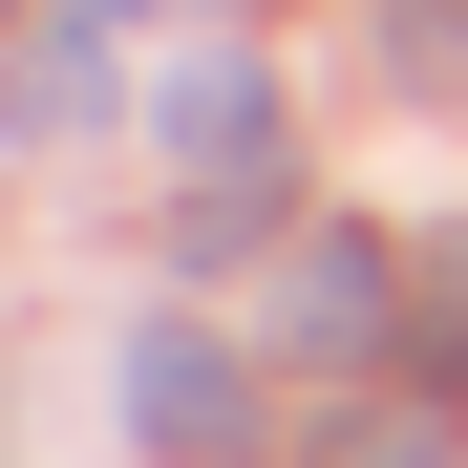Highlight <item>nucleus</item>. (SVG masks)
I'll use <instances>...</instances> for the list:
<instances>
[{
    "label": "nucleus",
    "instance_id": "obj_1",
    "mask_svg": "<svg viewBox=\"0 0 468 468\" xmlns=\"http://www.w3.org/2000/svg\"><path fill=\"white\" fill-rule=\"evenodd\" d=\"M128 426L171 447V468H256V362H234L213 320H149L128 341Z\"/></svg>",
    "mask_w": 468,
    "mask_h": 468
},
{
    "label": "nucleus",
    "instance_id": "obj_6",
    "mask_svg": "<svg viewBox=\"0 0 468 468\" xmlns=\"http://www.w3.org/2000/svg\"><path fill=\"white\" fill-rule=\"evenodd\" d=\"M86 22H149V0H86Z\"/></svg>",
    "mask_w": 468,
    "mask_h": 468
},
{
    "label": "nucleus",
    "instance_id": "obj_4",
    "mask_svg": "<svg viewBox=\"0 0 468 468\" xmlns=\"http://www.w3.org/2000/svg\"><path fill=\"white\" fill-rule=\"evenodd\" d=\"M107 107V22L86 43H22V64H0V128H86Z\"/></svg>",
    "mask_w": 468,
    "mask_h": 468
},
{
    "label": "nucleus",
    "instance_id": "obj_3",
    "mask_svg": "<svg viewBox=\"0 0 468 468\" xmlns=\"http://www.w3.org/2000/svg\"><path fill=\"white\" fill-rule=\"evenodd\" d=\"M277 341H298V362H362V341H383V256H362V234H320V256H298Z\"/></svg>",
    "mask_w": 468,
    "mask_h": 468
},
{
    "label": "nucleus",
    "instance_id": "obj_5",
    "mask_svg": "<svg viewBox=\"0 0 468 468\" xmlns=\"http://www.w3.org/2000/svg\"><path fill=\"white\" fill-rule=\"evenodd\" d=\"M320 468H468V447H447V405H362V426H341Z\"/></svg>",
    "mask_w": 468,
    "mask_h": 468
},
{
    "label": "nucleus",
    "instance_id": "obj_2",
    "mask_svg": "<svg viewBox=\"0 0 468 468\" xmlns=\"http://www.w3.org/2000/svg\"><path fill=\"white\" fill-rule=\"evenodd\" d=\"M171 171H192V192L277 171V86H256V64H192V86H171Z\"/></svg>",
    "mask_w": 468,
    "mask_h": 468
}]
</instances>
